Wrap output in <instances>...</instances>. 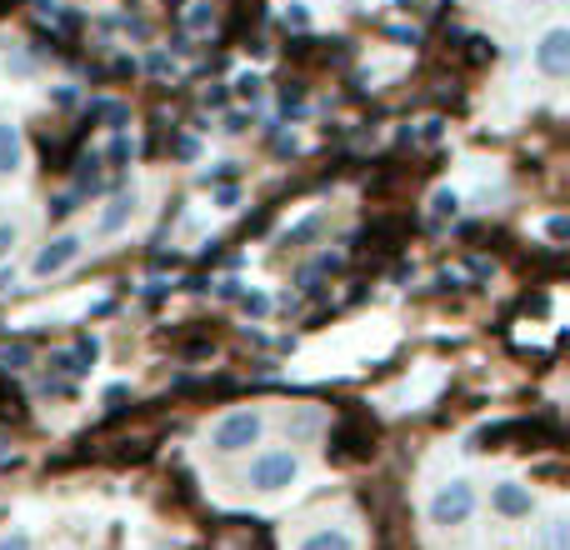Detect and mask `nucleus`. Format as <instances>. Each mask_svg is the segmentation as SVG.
Returning a JSON list of instances; mask_svg holds the SVG:
<instances>
[{
  "mask_svg": "<svg viewBox=\"0 0 570 550\" xmlns=\"http://www.w3.org/2000/svg\"><path fill=\"white\" fill-rule=\"evenodd\" d=\"M0 461H6V435H0Z\"/></svg>",
  "mask_w": 570,
  "mask_h": 550,
  "instance_id": "obj_27",
  "label": "nucleus"
},
{
  "mask_svg": "<svg viewBox=\"0 0 570 550\" xmlns=\"http://www.w3.org/2000/svg\"><path fill=\"white\" fill-rule=\"evenodd\" d=\"M30 365V345H6L0 351V371H26Z\"/></svg>",
  "mask_w": 570,
  "mask_h": 550,
  "instance_id": "obj_13",
  "label": "nucleus"
},
{
  "mask_svg": "<svg viewBox=\"0 0 570 550\" xmlns=\"http://www.w3.org/2000/svg\"><path fill=\"white\" fill-rule=\"evenodd\" d=\"M70 210H76V196H56V200H50V216H56V220H66Z\"/></svg>",
  "mask_w": 570,
  "mask_h": 550,
  "instance_id": "obj_24",
  "label": "nucleus"
},
{
  "mask_svg": "<svg viewBox=\"0 0 570 550\" xmlns=\"http://www.w3.org/2000/svg\"><path fill=\"white\" fill-rule=\"evenodd\" d=\"M546 236H551V240H570V220L566 216H551V220H546Z\"/></svg>",
  "mask_w": 570,
  "mask_h": 550,
  "instance_id": "obj_21",
  "label": "nucleus"
},
{
  "mask_svg": "<svg viewBox=\"0 0 570 550\" xmlns=\"http://www.w3.org/2000/svg\"><path fill=\"white\" fill-rule=\"evenodd\" d=\"M236 90H240V100L261 106V96H266V80H261V76H240V80H236Z\"/></svg>",
  "mask_w": 570,
  "mask_h": 550,
  "instance_id": "obj_15",
  "label": "nucleus"
},
{
  "mask_svg": "<svg viewBox=\"0 0 570 550\" xmlns=\"http://www.w3.org/2000/svg\"><path fill=\"white\" fill-rule=\"evenodd\" d=\"M96 355H100V341H96V335H80V341H76V361H80V371H90V365H96Z\"/></svg>",
  "mask_w": 570,
  "mask_h": 550,
  "instance_id": "obj_16",
  "label": "nucleus"
},
{
  "mask_svg": "<svg viewBox=\"0 0 570 550\" xmlns=\"http://www.w3.org/2000/svg\"><path fill=\"white\" fill-rule=\"evenodd\" d=\"M285 26H291V30H305V26H311V10H305L301 0H291V6H285Z\"/></svg>",
  "mask_w": 570,
  "mask_h": 550,
  "instance_id": "obj_18",
  "label": "nucleus"
},
{
  "mask_svg": "<svg viewBox=\"0 0 570 550\" xmlns=\"http://www.w3.org/2000/svg\"><path fill=\"white\" fill-rule=\"evenodd\" d=\"M16 240H20V236H16V226H0V266H6V261L16 256Z\"/></svg>",
  "mask_w": 570,
  "mask_h": 550,
  "instance_id": "obj_20",
  "label": "nucleus"
},
{
  "mask_svg": "<svg viewBox=\"0 0 570 550\" xmlns=\"http://www.w3.org/2000/svg\"><path fill=\"white\" fill-rule=\"evenodd\" d=\"M130 216H136V196H110L106 210H100V220H96V230L100 236H120V230L130 226Z\"/></svg>",
  "mask_w": 570,
  "mask_h": 550,
  "instance_id": "obj_7",
  "label": "nucleus"
},
{
  "mask_svg": "<svg viewBox=\"0 0 570 550\" xmlns=\"http://www.w3.org/2000/svg\"><path fill=\"white\" fill-rule=\"evenodd\" d=\"M261 435H266V415H261V411H230L226 421L210 431V451L240 455V451H250Z\"/></svg>",
  "mask_w": 570,
  "mask_h": 550,
  "instance_id": "obj_3",
  "label": "nucleus"
},
{
  "mask_svg": "<svg viewBox=\"0 0 570 550\" xmlns=\"http://www.w3.org/2000/svg\"><path fill=\"white\" fill-rule=\"evenodd\" d=\"M0 550H30V536L26 531H6L0 536Z\"/></svg>",
  "mask_w": 570,
  "mask_h": 550,
  "instance_id": "obj_22",
  "label": "nucleus"
},
{
  "mask_svg": "<svg viewBox=\"0 0 570 550\" xmlns=\"http://www.w3.org/2000/svg\"><path fill=\"white\" fill-rule=\"evenodd\" d=\"M50 371H56V375H86V371H80V361H76V351H56V355H50Z\"/></svg>",
  "mask_w": 570,
  "mask_h": 550,
  "instance_id": "obj_17",
  "label": "nucleus"
},
{
  "mask_svg": "<svg viewBox=\"0 0 570 550\" xmlns=\"http://www.w3.org/2000/svg\"><path fill=\"white\" fill-rule=\"evenodd\" d=\"M321 226H325V216H311V220H301V226L285 236V246H301V240H311V236H321Z\"/></svg>",
  "mask_w": 570,
  "mask_h": 550,
  "instance_id": "obj_14",
  "label": "nucleus"
},
{
  "mask_svg": "<svg viewBox=\"0 0 570 550\" xmlns=\"http://www.w3.org/2000/svg\"><path fill=\"white\" fill-rule=\"evenodd\" d=\"M295 550H355V541L345 531H315V536H305Z\"/></svg>",
  "mask_w": 570,
  "mask_h": 550,
  "instance_id": "obj_10",
  "label": "nucleus"
},
{
  "mask_svg": "<svg viewBox=\"0 0 570 550\" xmlns=\"http://www.w3.org/2000/svg\"><path fill=\"white\" fill-rule=\"evenodd\" d=\"M236 200H240V196H236V190H230V186H226V190H216V206H220V210H230V206H236Z\"/></svg>",
  "mask_w": 570,
  "mask_h": 550,
  "instance_id": "obj_25",
  "label": "nucleus"
},
{
  "mask_svg": "<svg viewBox=\"0 0 570 550\" xmlns=\"http://www.w3.org/2000/svg\"><path fill=\"white\" fill-rule=\"evenodd\" d=\"M80 246H86L80 236H56V240H50V246L36 256V266H30V271H36L40 281H50V275H60L66 266H76V261H80Z\"/></svg>",
  "mask_w": 570,
  "mask_h": 550,
  "instance_id": "obj_6",
  "label": "nucleus"
},
{
  "mask_svg": "<svg viewBox=\"0 0 570 550\" xmlns=\"http://www.w3.org/2000/svg\"><path fill=\"white\" fill-rule=\"evenodd\" d=\"M535 70H541L546 80H566L570 76V30L556 26L541 36V46H535Z\"/></svg>",
  "mask_w": 570,
  "mask_h": 550,
  "instance_id": "obj_5",
  "label": "nucleus"
},
{
  "mask_svg": "<svg viewBox=\"0 0 570 550\" xmlns=\"http://www.w3.org/2000/svg\"><path fill=\"white\" fill-rule=\"evenodd\" d=\"M321 425H325V411H321V405H295V411L285 415V435H291V441H311Z\"/></svg>",
  "mask_w": 570,
  "mask_h": 550,
  "instance_id": "obj_8",
  "label": "nucleus"
},
{
  "mask_svg": "<svg viewBox=\"0 0 570 550\" xmlns=\"http://www.w3.org/2000/svg\"><path fill=\"white\" fill-rule=\"evenodd\" d=\"M455 210H461V196H455V190H435V196H431V220H435V226H445Z\"/></svg>",
  "mask_w": 570,
  "mask_h": 550,
  "instance_id": "obj_11",
  "label": "nucleus"
},
{
  "mask_svg": "<svg viewBox=\"0 0 570 550\" xmlns=\"http://www.w3.org/2000/svg\"><path fill=\"white\" fill-rule=\"evenodd\" d=\"M186 20H190V30H206L210 20H216V10H210V6H196V10H190V16H186Z\"/></svg>",
  "mask_w": 570,
  "mask_h": 550,
  "instance_id": "obj_23",
  "label": "nucleus"
},
{
  "mask_svg": "<svg viewBox=\"0 0 570 550\" xmlns=\"http://www.w3.org/2000/svg\"><path fill=\"white\" fill-rule=\"evenodd\" d=\"M20 156H26V146H20V130L10 126V120H0V176H16Z\"/></svg>",
  "mask_w": 570,
  "mask_h": 550,
  "instance_id": "obj_9",
  "label": "nucleus"
},
{
  "mask_svg": "<svg viewBox=\"0 0 570 550\" xmlns=\"http://www.w3.org/2000/svg\"><path fill=\"white\" fill-rule=\"evenodd\" d=\"M295 481H301V455H295V451H261L256 461L246 465V485H250V491L276 495V491H285V485H295Z\"/></svg>",
  "mask_w": 570,
  "mask_h": 550,
  "instance_id": "obj_1",
  "label": "nucleus"
},
{
  "mask_svg": "<svg viewBox=\"0 0 570 550\" xmlns=\"http://www.w3.org/2000/svg\"><path fill=\"white\" fill-rule=\"evenodd\" d=\"M475 485L471 481H445L441 491L431 495V505H425V515H431V526H441V531H455V526H465L475 515Z\"/></svg>",
  "mask_w": 570,
  "mask_h": 550,
  "instance_id": "obj_2",
  "label": "nucleus"
},
{
  "mask_svg": "<svg viewBox=\"0 0 570 550\" xmlns=\"http://www.w3.org/2000/svg\"><path fill=\"white\" fill-rule=\"evenodd\" d=\"M126 395H130V385H110V391H106V405H120Z\"/></svg>",
  "mask_w": 570,
  "mask_h": 550,
  "instance_id": "obj_26",
  "label": "nucleus"
},
{
  "mask_svg": "<svg viewBox=\"0 0 570 550\" xmlns=\"http://www.w3.org/2000/svg\"><path fill=\"white\" fill-rule=\"evenodd\" d=\"M541 536H546V550H570V536H566V521H561V515H551V521L541 526Z\"/></svg>",
  "mask_w": 570,
  "mask_h": 550,
  "instance_id": "obj_12",
  "label": "nucleus"
},
{
  "mask_svg": "<svg viewBox=\"0 0 570 550\" xmlns=\"http://www.w3.org/2000/svg\"><path fill=\"white\" fill-rule=\"evenodd\" d=\"M240 305H246V315H266L271 311V301L261 291H246V295H240Z\"/></svg>",
  "mask_w": 570,
  "mask_h": 550,
  "instance_id": "obj_19",
  "label": "nucleus"
},
{
  "mask_svg": "<svg viewBox=\"0 0 570 550\" xmlns=\"http://www.w3.org/2000/svg\"><path fill=\"white\" fill-rule=\"evenodd\" d=\"M491 511L501 521H531L535 515V491L521 481H495L491 485Z\"/></svg>",
  "mask_w": 570,
  "mask_h": 550,
  "instance_id": "obj_4",
  "label": "nucleus"
}]
</instances>
